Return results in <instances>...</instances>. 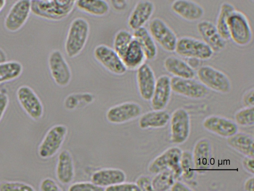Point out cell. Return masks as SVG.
I'll use <instances>...</instances> for the list:
<instances>
[{
	"label": "cell",
	"instance_id": "obj_19",
	"mask_svg": "<svg viewBox=\"0 0 254 191\" xmlns=\"http://www.w3.org/2000/svg\"><path fill=\"white\" fill-rule=\"evenodd\" d=\"M136 71L135 78L139 95L143 100H150L156 82L154 71L145 63Z\"/></svg>",
	"mask_w": 254,
	"mask_h": 191
},
{
	"label": "cell",
	"instance_id": "obj_28",
	"mask_svg": "<svg viewBox=\"0 0 254 191\" xmlns=\"http://www.w3.org/2000/svg\"><path fill=\"white\" fill-rule=\"evenodd\" d=\"M121 58L127 70L129 71H136L147 60L142 48L134 39Z\"/></svg>",
	"mask_w": 254,
	"mask_h": 191
},
{
	"label": "cell",
	"instance_id": "obj_4",
	"mask_svg": "<svg viewBox=\"0 0 254 191\" xmlns=\"http://www.w3.org/2000/svg\"><path fill=\"white\" fill-rule=\"evenodd\" d=\"M174 52L182 57L195 58L201 61L211 59L214 54L211 48L202 40L190 36L178 38Z\"/></svg>",
	"mask_w": 254,
	"mask_h": 191
},
{
	"label": "cell",
	"instance_id": "obj_16",
	"mask_svg": "<svg viewBox=\"0 0 254 191\" xmlns=\"http://www.w3.org/2000/svg\"><path fill=\"white\" fill-rule=\"evenodd\" d=\"M155 10L150 0H139L135 4L127 19V27L132 31L144 26L150 20Z\"/></svg>",
	"mask_w": 254,
	"mask_h": 191
},
{
	"label": "cell",
	"instance_id": "obj_36",
	"mask_svg": "<svg viewBox=\"0 0 254 191\" xmlns=\"http://www.w3.org/2000/svg\"><path fill=\"white\" fill-rule=\"evenodd\" d=\"M235 122L238 125L249 127L254 124V106L245 107L238 110L234 115Z\"/></svg>",
	"mask_w": 254,
	"mask_h": 191
},
{
	"label": "cell",
	"instance_id": "obj_32",
	"mask_svg": "<svg viewBox=\"0 0 254 191\" xmlns=\"http://www.w3.org/2000/svg\"><path fill=\"white\" fill-rule=\"evenodd\" d=\"M23 69L21 63L17 61L0 63V84L17 79L22 74Z\"/></svg>",
	"mask_w": 254,
	"mask_h": 191
},
{
	"label": "cell",
	"instance_id": "obj_35",
	"mask_svg": "<svg viewBox=\"0 0 254 191\" xmlns=\"http://www.w3.org/2000/svg\"><path fill=\"white\" fill-rule=\"evenodd\" d=\"M133 39L132 33L126 29H120L114 35L113 48L121 57Z\"/></svg>",
	"mask_w": 254,
	"mask_h": 191
},
{
	"label": "cell",
	"instance_id": "obj_43",
	"mask_svg": "<svg viewBox=\"0 0 254 191\" xmlns=\"http://www.w3.org/2000/svg\"><path fill=\"white\" fill-rule=\"evenodd\" d=\"M242 103L245 107L254 106V90L253 88L248 90L243 95Z\"/></svg>",
	"mask_w": 254,
	"mask_h": 191
},
{
	"label": "cell",
	"instance_id": "obj_50",
	"mask_svg": "<svg viewBox=\"0 0 254 191\" xmlns=\"http://www.w3.org/2000/svg\"><path fill=\"white\" fill-rule=\"evenodd\" d=\"M6 3V0H0V12L4 7Z\"/></svg>",
	"mask_w": 254,
	"mask_h": 191
},
{
	"label": "cell",
	"instance_id": "obj_26",
	"mask_svg": "<svg viewBox=\"0 0 254 191\" xmlns=\"http://www.w3.org/2000/svg\"><path fill=\"white\" fill-rule=\"evenodd\" d=\"M170 116L164 109L153 110L140 116L138 126L141 129L163 128L169 122Z\"/></svg>",
	"mask_w": 254,
	"mask_h": 191
},
{
	"label": "cell",
	"instance_id": "obj_25",
	"mask_svg": "<svg viewBox=\"0 0 254 191\" xmlns=\"http://www.w3.org/2000/svg\"><path fill=\"white\" fill-rule=\"evenodd\" d=\"M163 66L166 71L175 77L193 79L196 75L195 70L189 66L186 61L176 56L167 57Z\"/></svg>",
	"mask_w": 254,
	"mask_h": 191
},
{
	"label": "cell",
	"instance_id": "obj_33",
	"mask_svg": "<svg viewBox=\"0 0 254 191\" xmlns=\"http://www.w3.org/2000/svg\"><path fill=\"white\" fill-rule=\"evenodd\" d=\"M181 177L187 182H192L197 174L192 159V154L189 151H182L180 158Z\"/></svg>",
	"mask_w": 254,
	"mask_h": 191
},
{
	"label": "cell",
	"instance_id": "obj_46",
	"mask_svg": "<svg viewBox=\"0 0 254 191\" xmlns=\"http://www.w3.org/2000/svg\"><path fill=\"white\" fill-rule=\"evenodd\" d=\"M170 190L172 191H190L193 190L185 183L176 180Z\"/></svg>",
	"mask_w": 254,
	"mask_h": 191
},
{
	"label": "cell",
	"instance_id": "obj_20",
	"mask_svg": "<svg viewBox=\"0 0 254 191\" xmlns=\"http://www.w3.org/2000/svg\"><path fill=\"white\" fill-rule=\"evenodd\" d=\"M171 9L176 15L190 22L200 20L205 13L202 6L193 0H174Z\"/></svg>",
	"mask_w": 254,
	"mask_h": 191
},
{
	"label": "cell",
	"instance_id": "obj_2",
	"mask_svg": "<svg viewBox=\"0 0 254 191\" xmlns=\"http://www.w3.org/2000/svg\"><path fill=\"white\" fill-rule=\"evenodd\" d=\"M228 25L229 38L235 44L245 47L251 43L253 30L249 18L244 12L235 9L229 17Z\"/></svg>",
	"mask_w": 254,
	"mask_h": 191
},
{
	"label": "cell",
	"instance_id": "obj_41",
	"mask_svg": "<svg viewBox=\"0 0 254 191\" xmlns=\"http://www.w3.org/2000/svg\"><path fill=\"white\" fill-rule=\"evenodd\" d=\"M140 191H153L152 186V179L147 175H141L136 180L135 183Z\"/></svg>",
	"mask_w": 254,
	"mask_h": 191
},
{
	"label": "cell",
	"instance_id": "obj_29",
	"mask_svg": "<svg viewBox=\"0 0 254 191\" xmlns=\"http://www.w3.org/2000/svg\"><path fill=\"white\" fill-rule=\"evenodd\" d=\"M133 31L134 39L137 41L142 48L146 60H154L158 54L157 46L148 28L143 26Z\"/></svg>",
	"mask_w": 254,
	"mask_h": 191
},
{
	"label": "cell",
	"instance_id": "obj_14",
	"mask_svg": "<svg viewBox=\"0 0 254 191\" xmlns=\"http://www.w3.org/2000/svg\"><path fill=\"white\" fill-rule=\"evenodd\" d=\"M31 12V0H16L5 17L4 27L11 32L18 31L26 23Z\"/></svg>",
	"mask_w": 254,
	"mask_h": 191
},
{
	"label": "cell",
	"instance_id": "obj_27",
	"mask_svg": "<svg viewBox=\"0 0 254 191\" xmlns=\"http://www.w3.org/2000/svg\"><path fill=\"white\" fill-rule=\"evenodd\" d=\"M228 145L244 156H254V139L247 133L237 132L227 138Z\"/></svg>",
	"mask_w": 254,
	"mask_h": 191
},
{
	"label": "cell",
	"instance_id": "obj_3",
	"mask_svg": "<svg viewBox=\"0 0 254 191\" xmlns=\"http://www.w3.org/2000/svg\"><path fill=\"white\" fill-rule=\"evenodd\" d=\"M196 75L199 81L209 90L222 94H228L231 90V82L229 77L212 66H201L196 70Z\"/></svg>",
	"mask_w": 254,
	"mask_h": 191
},
{
	"label": "cell",
	"instance_id": "obj_22",
	"mask_svg": "<svg viewBox=\"0 0 254 191\" xmlns=\"http://www.w3.org/2000/svg\"><path fill=\"white\" fill-rule=\"evenodd\" d=\"M191 154L196 173L205 174L210 165L212 147L210 141L206 138L199 139L195 143Z\"/></svg>",
	"mask_w": 254,
	"mask_h": 191
},
{
	"label": "cell",
	"instance_id": "obj_6",
	"mask_svg": "<svg viewBox=\"0 0 254 191\" xmlns=\"http://www.w3.org/2000/svg\"><path fill=\"white\" fill-rule=\"evenodd\" d=\"M148 29L156 44L162 49L168 52L175 51L178 38L164 20L158 17L152 18L149 21Z\"/></svg>",
	"mask_w": 254,
	"mask_h": 191
},
{
	"label": "cell",
	"instance_id": "obj_47",
	"mask_svg": "<svg viewBox=\"0 0 254 191\" xmlns=\"http://www.w3.org/2000/svg\"><path fill=\"white\" fill-rule=\"evenodd\" d=\"M186 62L190 68L195 70L201 66L202 61L195 58H189Z\"/></svg>",
	"mask_w": 254,
	"mask_h": 191
},
{
	"label": "cell",
	"instance_id": "obj_17",
	"mask_svg": "<svg viewBox=\"0 0 254 191\" xmlns=\"http://www.w3.org/2000/svg\"><path fill=\"white\" fill-rule=\"evenodd\" d=\"M203 128L209 132L227 138L238 132L237 124L231 119L217 115H210L202 122Z\"/></svg>",
	"mask_w": 254,
	"mask_h": 191
},
{
	"label": "cell",
	"instance_id": "obj_12",
	"mask_svg": "<svg viewBox=\"0 0 254 191\" xmlns=\"http://www.w3.org/2000/svg\"><path fill=\"white\" fill-rule=\"evenodd\" d=\"M172 92L176 95L192 99H201L209 95V91L199 81L193 79L171 78Z\"/></svg>",
	"mask_w": 254,
	"mask_h": 191
},
{
	"label": "cell",
	"instance_id": "obj_37",
	"mask_svg": "<svg viewBox=\"0 0 254 191\" xmlns=\"http://www.w3.org/2000/svg\"><path fill=\"white\" fill-rule=\"evenodd\" d=\"M34 188L25 183L4 181L0 182V191H34Z\"/></svg>",
	"mask_w": 254,
	"mask_h": 191
},
{
	"label": "cell",
	"instance_id": "obj_8",
	"mask_svg": "<svg viewBox=\"0 0 254 191\" xmlns=\"http://www.w3.org/2000/svg\"><path fill=\"white\" fill-rule=\"evenodd\" d=\"M67 133V128L64 124H58L51 127L38 147L39 156L46 159L56 155L64 141Z\"/></svg>",
	"mask_w": 254,
	"mask_h": 191
},
{
	"label": "cell",
	"instance_id": "obj_10",
	"mask_svg": "<svg viewBox=\"0 0 254 191\" xmlns=\"http://www.w3.org/2000/svg\"><path fill=\"white\" fill-rule=\"evenodd\" d=\"M170 141L175 145H181L188 139L190 133V119L187 110H175L170 119Z\"/></svg>",
	"mask_w": 254,
	"mask_h": 191
},
{
	"label": "cell",
	"instance_id": "obj_23",
	"mask_svg": "<svg viewBox=\"0 0 254 191\" xmlns=\"http://www.w3.org/2000/svg\"><path fill=\"white\" fill-rule=\"evenodd\" d=\"M56 176L58 181L63 185L69 184L74 179V162L72 155L68 150H62L58 155Z\"/></svg>",
	"mask_w": 254,
	"mask_h": 191
},
{
	"label": "cell",
	"instance_id": "obj_5",
	"mask_svg": "<svg viewBox=\"0 0 254 191\" xmlns=\"http://www.w3.org/2000/svg\"><path fill=\"white\" fill-rule=\"evenodd\" d=\"M182 150L177 146L171 147L155 157L148 165L147 170L155 175L166 170H171L176 179L181 177L180 158Z\"/></svg>",
	"mask_w": 254,
	"mask_h": 191
},
{
	"label": "cell",
	"instance_id": "obj_31",
	"mask_svg": "<svg viewBox=\"0 0 254 191\" xmlns=\"http://www.w3.org/2000/svg\"><path fill=\"white\" fill-rule=\"evenodd\" d=\"M236 9L234 5L228 1L222 2L219 7L215 26L221 36L226 41L230 40L228 21L232 12Z\"/></svg>",
	"mask_w": 254,
	"mask_h": 191
},
{
	"label": "cell",
	"instance_id": "obj_9",
	"mask_svg": "<svg viewBox=\"0 0 254 191\" xmlns=\"http://www.w3.org/2000/svg\"><path fill=\"white\" fill-rule=\"evenodd\" d=\"M48 66L51 76L57 86L65 87L69 85L72 78L71 70L60 50L55 49L50 53Z\"/></svg>",
	"mask_w": 254,
	"mask_h": 191
},
{
	"label": "cell",
	"instance_id": "obj_39",
	"mask_svg": "<svg viewBox=\"0 0 254 191\" xmlns=\"http://www.w3.org/2000/svg\"><path fill=\"white\" fill-rule=\"evenodd\" d=\"M107 191H140L136 184L123 182L104 189Z\"/></svg>",
	"mask_w": 254,
	"mask_h": 191
},
{
	"label": "cell",
	"instance_id": "obj_44",
	"mask_svg": "<svg viewBox=\"0 0 254 191\" xmlns=\"http://www.w3.org/2000/svg\"><path fill=\"white\" fill-rule=\"evenodd\" d=\"M9 98L7 94L4 92L0 91V121L8 105Z\"/></svg>",
	"mask_w": 254,
	"mask_h": 191
},
{
	"label": "cell",
	"instance_id": "obj_49",
	"mask_svg": "<svg viewBox=\"0 0 254 191\" xmlns=\"http://www.w3.org/2000/svg\"><path fill=\"white\" fill-rule=\"evenodd\" d=\"M7 61V55L4 51L0 47V63Z\"/></svg>",
	"mask_w": 254,
	"mask_h": 191
},
{
	"label": "cell",
	"instance_id": "obj_42",
	"mask_svg": "<svg viewBox=\"0 0 254 191\" xmlns=\"http://www.w3.org/2000/svg\"><path fill=\"white\" fill-rule=\"evenodd\" d=\"M129 0H109V2L114 10L117 12L126 10L128 4Z\"/></svg>",
	"mask_w": 254,
	"mask_h": 191
},
{
	"label": "cell",
	"instance_id": "obj_34",
	"mask_svg": "<svg viewBox=\"0 0 254 191\" xmlns=\"http://www.w3.org/2000/svg\"><path fill=\"white\" fill-rule=\"evenodd\" d=\"M176 180L173 172L166 170L155 174L152 179V186L153 191H166L170 190Z\"/></svg>",
	"mask_w": 254,
	"mask_h": 191
},
{
	"label": "cell",
	"instance_id": "obj_38",
	"mask_svg": "<svg viewBox=\"0 0 254 191\" xmlns=\"http://www.w3.org/2000/svg\"><path fill=\"white\" fill-rule=\"evenodd\" d=\"M69 191H103V188L96 186L91 182H76L70 185Z\"/></svg>",
	"mask_w": 254,
	"mask_h": 191
},
{
	"label": "cell",
	"instance_id": "obj_51",
	"mask_svg": "<svg viewBox=\"0 0 254 191\" xmlns=\"http://www.w3.org/2000/svg\"><path fill=\"white\" fill-rule=\"evenodd\" d=\"M252 1H253L254 0H252Z\"/></svg>",
	"mask_w": 254,
	"mask_h": 191
},
{
	"label": "cell",
	"instance_id": "obj_21",
	"mask_svg": "<svg viewBox=\"0 0 254 191\" xmlns=\"http://www.w3.org/2000/svg\"><path fill=\"white\" fill-rule=\"evenodd\" d=\"M172 90L171 77L162 75L156 79L154 90L150 99L153 110H163L168 104Z\"/></svg>",
	"mask_w": 254,
	"mask_h": 191
},
{
	"label": "cell",
	"instance_id": "obj_7",
	"mask_svg": "<svg viewBox=\"0 0 254 191\" xmlns=\"http://www.w3.org/2000/svg\"><path fill=\"white\" fill-rule=\"evenodd\" d=\"M95 60L105 69L116 76H122L127 71L121 56L110 46L101 44L93 52Z\"/></svg>",
	"mask_w": 254,
	"mask_h": 191
},
{
	"label": "cell",
	"instance_id": "obj_15",
	"mask_svg": "<svg viewBox=\"0 0 254 191\" xmlns=\"http://www.w3.org/2000/svg\"><path fill=\"white\" fill-rule=\"evenodd\" d=\"M18 102L26 114L32 119H40L44 113L42 103L33 90L26 85L19 87L16 91Z\"/></svg>",
	"mask_w": 254,
	"mask_h": 191
},
{
	"label": "cell",
	"instance_id": "obj_11",
	"mask_svg": "<svg viewBox=\"0 0 254 191\" xmlns=\"http://www.w3.org/2000/svg\"><path fill=\"white\" fill-rule=\"evenodd\" d=\"M31 10L38 17L59 21L66 18L73 9L64 7L55 0H31Z\"/></svg>",
	"mask_w": 254,
	"mask_h": 191
},
{
	"label": "cell",
	"instance_id": "obj_40",
	"mask_svg": "<svg viewBox=\"0 0 254 191\" xmlns=\"http://www.w3.org/2000/svg\"><path fill=\"white\" fill-rule=\"evenodd\" d=\"M40 190L41 191H62V189L52 178H46L43 179L40 184Z\"/></svg>",
	"mask_w": 254,
	"mask_h": 191
},
{
	"label": "cell",
	"instance_id": "obj_45",
	"mask_svg": "<svg viewBox=\"0 0 254 191\" xmlns=\"http://www.w3.org/2000/svg\"><path fill=\"white\" fill-rule=\"evenodd\" d=\"M242 166L244 170L252 175L254 174V157L245 156L242 160Z\"/></svg>",
	"mask_w": 254,
	"mask_h": 191
},
{
	"label": "cell",
	"instance_id": "obj_48",
	"mask_svg": "<svg viewBox=\"0 0 254 191\" xmlns=\"http://www.w3.org/2000/svg\"><path fill=\"white\" fill-rule=\"evenodd\" d=\"M244 189L246 191H254V176L249 177L245 182Z\"/></svg>",
	"mask_w": 254,
	"mask_h": 191
},
{
	"label": "cell",
	"instance_id": "obj_24",
	"mask_svg": "<svg viewBox=\"0 0 254 191\" xmlns=\"http://www.w3.org/2000/svg\"><path fill=\"white\" fill-rule=\"evenodd\" d=\"M126 178V173L121 169L103 168L92 174L91 182L96 186L105 188L125 182Z\"/></svg>",
	"mask_w": 254,
	"mask_h": 191
},
{
	"label": "cell",
	"instance_id": "obj_30",
	"mask_svg": "<svg viewBox=\"0 0 254 191\" xmlns=\"http://www.w3.org/2000/svg\"><path fill=\"white\" fill-rule=\"evenodd\" d=\"M75 7L85 14L98 17L107 15L111 9L107 0H77Z\"/></svg>",
	"mask_w": 254,
	"mask_h": 191
},
{
	"label": "cell",
	"instance_id": "obj_1",
	"mask_svg": "<svg viewBox=\"0 0 254 191\" xmlns=\"http://www.w3.org/2000/svg\"><path fill=\"white\" fill-rule=\"evenodd\" d=\"M90 34V25L84 17H77L70 23L64 42V50L67 56L73 58L84 49Z\"/></svg>",
	"mask_w": 254,
	"mask_h": 191
},
{
	"label": "cell",
	"instance_id": "obj_13",
	"mask_svg": "<svg viewBox=\"0 0 254 191\" xmlns=\"http://www.w3.org/2000/svg\"><path fill=\"white\" fill-rule=\"evenodd\" d=\"M141 106L134 101H126L109 108L106 113L107 120L114 124H121L140 117Z\"/></svg>",
	"mask_w": 254,
	"mask_h": 191
},
{
	"label": "cell",
	"instance_id": "obj_18",
	"mask_svg": "<svg viewBox=\"0 0 254 191\" xmlns=\"http://www.w3.org/2000/svg\"><path fill=\"white\" fill-rule=\"evenodd\" d=\"M196 28L202 40L214 53H220L225 49L227 41L221 36L212 22L208 20H200L197 24Z\"/></svg>",
	"mask_w": 254,
	"mask_h": 191
}]
</instances>
